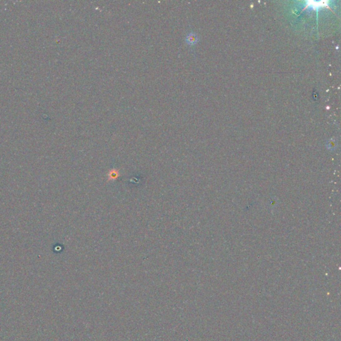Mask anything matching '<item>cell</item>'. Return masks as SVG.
Here are the masks:
<instances>
[{
  "label": "cell",
  "mask_w": 341,
  "mask_h": 341,
  "mask_svg": "<svg viewBox=\"0 0 341 341\" xmlns=\"http://www.w3.org/2000/svg\"><path fill=\"white\" fill-rule=\"evenodd\" d=\"M186 41L190 45H193L196 43V42L198 41V38L197 35L194 33H190L186 38Z\"/></svg>",
  "instance_id": "obj_1"
}]
</instances>
